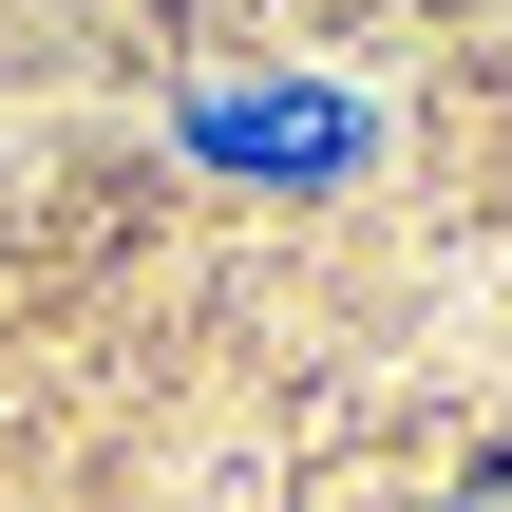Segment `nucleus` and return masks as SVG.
I'll list each match as a JSON object with an SVG mask.
<instances>
[{"label":"nucleus","instance_id":"obj_1","mask_svg":"<svg viewBox=\"0 0 512 512\" xmlns=\"http://www.w3.org/2000/svg\"><path fill=\"white\" fill-rule=\"evenodd\" d=\"M456 512H512V475H475V494H456Z\"/></svg>","mask_w":512,"mask_h":512}]
</instances>
